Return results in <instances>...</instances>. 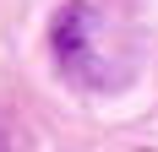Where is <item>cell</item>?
<instances>
[{"instance_id": "cell-1", "label": "cell", "mask_w": 158, "mask_h": 152, "mask_svg": "<svg viewBox=\"0 0 158 152\" xmlns=\"http://www.w3.org/2000/svg\"><path fill=\"white\" fill-rule=\"evenodd\" d=\"M49 54H55V71L82 92H120L136 76L131 27L93 0H65L49 16Z\"/></svg>"}, {"instance_id": "cell-2", "label": "cell", "mask_w": 158, "mask_h": 152, "mask_svg": "<svg viewBox=\"0 0 158 152\" xmlns=\"http://www.w3.org/2000/svg\"><path fill=\"white\" fill-rule=\"evenodd\" d=\"M0 152H6V125H0Z\"/></svg>"}]
</instances>
